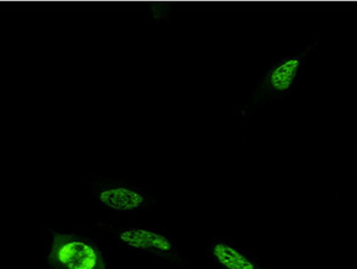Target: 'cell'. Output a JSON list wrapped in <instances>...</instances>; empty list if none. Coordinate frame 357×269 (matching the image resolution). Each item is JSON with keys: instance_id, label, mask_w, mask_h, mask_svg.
Here are the masks:
<instances>
[{"instance_id": "obj_4", "label": "cell", "mask_w": 357, "mask_h": 269, "mask_svg": "<svg viewBox=\"0 0 357 269\" xmlns=\"http://www.w3.org/2000/svg\"><path fill=\"white\" fill-rule=\"evenodd\" d=\"M47 265L49 269H109V260L93 237L54 230Z\"/></svg>"}, {"instance_id": "obj_5", "label": "cell", "mask_w": 357, "mask_h": 269, "mask_svg": "<svg viewBox=\"0 0 357 269\" xmlns=\"http://www.w3.org/2000/svg\"><path fill=\"white\" fill-rule=\"evenodd\" d=\"M204 254L215 269H274L229 237H212Z\"/></svg>"}, {"instance_id": "obj_1", "label": "cell", "mask_w": 357, "mask_h": 269, "mask_svg": "<svg viewBox=\"0 0 357 269\" xmlns=\"http://www.w3.org/2000/svg\"><path fill=\"white\" fill-rule=\"evenodd\" d=\"M97 228L110 235L119 247L139 256L149 257L172 268L192 267L191 260L166 229L118 220H100Z\"/></svg>"}, {"instance_id": "obj_3", "label": "cell", "mask_w": 357, "mask_h": 269, "mask_svg": "<svg viewBox=\"0 0 357 269\" xmlns=\"http://www.w3.org/2000/svg\"><path fill=\"white\" fill-rule=\"evenodd\" d=\"M87 190L99 208L117 217H132L156 206V199L132 180L89 174Z\"/></svg>"}, {"instance_id": "obj_2", "label": "cell", "mask_w": 357, "mask_h": 269, "mask_svg": "<svg viewBox=\"0 0 357 269\" xmlns=\"http://www.w3.org/2000/svg\"><path fill=\"white\" fill-rule=\"evenodd\" d=\"M318 47L319 41L314 38L294 53L274 60L261 75L247 102L241 105L235 114H240L245 122H249L259 107L276 104L287 98L298 89L304 73L305 63L310 55L317 52Z\"/></svg>"}]
</instances>
